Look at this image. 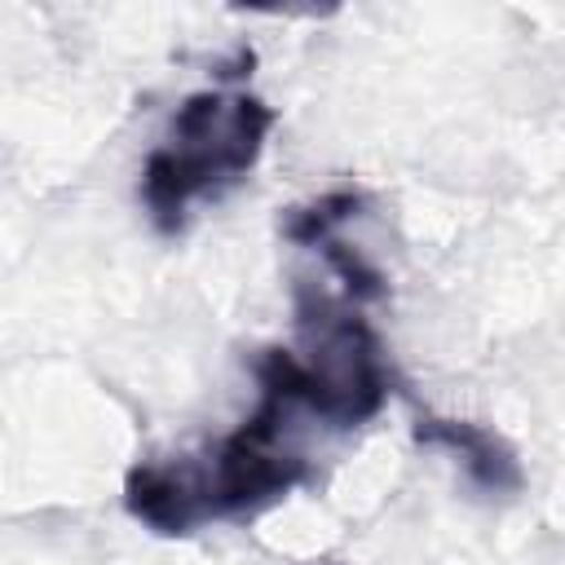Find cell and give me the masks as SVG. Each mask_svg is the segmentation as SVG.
I'll return each mask as SVG.
<instances>
[{
  "label": "cell",
  "mask_w": 565,
  "mask_h": 565,
  "mask_svg": "<svg viewBox=\"0 0 565 565\" xmlns=\"http://www.w3.org/2000/svg\"><path fill=\"white\" fill-rule=\"evenodd\" d=\"M274 124L278 110L252 93H190L141 168V203L154 230L177 234L194 199H216L221 190L238 185L256 168Z\"/></svg>",
  "instance_id": "obj_1"
},
{
  "label": "cell",
  "mask_w": 565,
  "mask_h": 565,
  "mask_svg": "<svg viewBox=\"0 0 565 565\" xmlns=\"http://www.w3.org/2000/svg\"><path fill=\"white\" fill-rule=\"evenodd\" d=\"M296 327L305 353L278 344L260 349L252 362L256 380L278 384L300 411L331 428H358L375 419L393 384L375 331L305 282L296 287Z\"/></svg>",
  "instance_id": "obj_2"
},
{
  "label": "cell",
  "mask_w": 565,
  "mask_h": 565,
  "mask_svg": "<svg viewBox=\"0 0 565 565\" xmlns=\"http://www.w3.org/2000/svg\"><path fill=\"white\" fill-rule=\"evenodd\" d=\"M256 384H260L256 411L230 437H221L207 459H185L207 521L252 516L309 477V459L291 441V415L300 406L278 384L265 380Z\"/></svg>",
  "instance_id": "obj_3"
},
{
  "label": "cell",
  "mask_w": 565,
  "mask_h": 565,
  "mask_svg": "<svg viewBox=\"0 0 565 565\" xmlns=\"http://www.w3.org/2000/svg\"><path fill=\"white\" fill-rule=\"evenodd\" d=\"M124 508L154 534L181 539L207 525L185 459H141L124 477Z\"/></svg>",
  "instance_id": "obj_4"
},
{
  "label": "cell",
  "mask_w": 565,
  "mask_h": 565,
  "mask_svg": "<svg viewBox=\"0 0 565 565\" xmlns=\"http://www.w3.org/2000/svg\"><path fill=\"white\" fill-rule=\"evenodd\" d=\"M415 441L441 446V450L459 455L468 481L477 490H486V494H516L525 486V472H521L516 450L499 433H490V428H481L472 419H446V415L419 411L415 415Z\"/></svg>",
  "instance_id": "obj_5"
},
{
  "label": "cell",
  "mask_w": 565,
  "mask_h": 565,
  "mask_svg": "<svg viewBox=\"0 0 565 565\" xmlns=\"http://www.w3.org/2000/svg\"><path fill=\"white\" fill-rule=\"evenodd\" d=\"M362 207H366V199H362L358 190H331V194H322V199H313V203H305V207H291V212L282 216V234H287L291 243H300V247H322V243L335 238V230L349 225Z\"/></svg>",
  "instance_id": "obj_6"
},
{
  "label": "cell",
  "mask_w": 565,
  "mask_h": 565,
  "mask_svg": "<svg viewBox=\"0 0 565 565\" xmlns=\"http://www.w3.org/2000/svg\"><path fill=\"white\" fill-rule=\"evenodd\" d=\"M322 256H327V265L340 274V282H344V291L353 296V300H380L388 287H384V274L375 269V265H366L349 243H340V238H327L322 247H318Z\"/></svg>",
  "instance_id": "obj_7"
},
{
  "label": "cell",
  "mask_w": 565,
  "mask_h": 565,
  "mask_svg": "<svg viewBox=\"0 0 565 565\" xmlns=\"http://www.w3.org/2000/svg\"><path fill=\"white\" fill-rule=\"evenodd\" d=\"M331 565H340V561H331Z\"/></svg>",
  "instance_id": "obj_8"
}]
</instances>
